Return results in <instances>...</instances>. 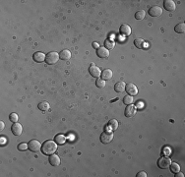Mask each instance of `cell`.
Returning <instances> with one entry per match:
<instances>
[{"label": "cell", "mask_w": 185, "mask_h": 177, "mask_svg": "<svg viewBox=\"0 0 185 177\" xmlns=\"http://www.w3.org/2000/svg\"><path fill=\"white\" fill-rule=\"evenodd\" d=\"M56 150H57V144L55 143V141H51V140L45 141L41 147V152L45 156L53 154L56 152Z\"/></svg>", "instance_id": "cell-1"}, {"label": "cell", "mask_w": 185, "mask_h": 177, "mask_svg": "<svg viewBox=\"0 0 185 177\" xmlns=\"http://www.w3.org/2000/svg\"><path fill=\"white\" fill-rule=\"evenodd\" d=\"M59 58H60L59 53H57V52H55V51H51V52H49V53H47L46 56H45V62L48 65H53L57 62Z\"/></svg>", "instance_id": "cell-2"}, {"label": "cell", "mask_w": 185, "mask_h": 177, "mask_svg": "<svg viewBox=\"0 0 185 177\" xmlns=\"http://www.w3.org/2000/svg\"><path fill=\"white\" fill-rule=\"evenodd\" d=\"M170 163H171V159L168 156H162L158 160V166L160 169H165V168L169 167Z\"/></svg>", "instance_id": "cell-3"}, {"label": "cell", "mask_w": 185, "mask_h": 177, "mask_svg": "<svg viewBox=\"0 0 185 177\" xmlns=\"http://www.w3.org/2000/svg\"><path fill=\"white\" fill-rule=\"evenodd\" d=\"M28 147H29V150L32 152H36L41 148L40 143L38 141V140H32L28 143Z\"/></svg>", "instance_id": "cell-4"}, {"label": "cell", "mask_w": 185, "mask_h": 177, "mask_svg": "<svg viewBox=\"0 0 185 177\" xmlns=\"http://www.w3.org/2000/svg\"><path fill=\"white\" fill-rule=\"evenodd\" d=\"M113 140V134L109 131H104L101 135V142L103 144H108Z\"/></svg>", "instance_id": "cell-5"}, {"label": "cell", "mask_w": 185, "mask_h": 177, "mask_svg": "<svg viewBox=\"0 0 185 177\" xmlns=\"http://www.w3.org/2000/svg\"><path fill=\"white\" fill-rule=\"evenodd\" d=\"M125 91H127L128 95H132V97H135V95L138 93V89H137V87L135 86L134 84H132V83H128V84L126 85Z\"/></svg>", "instance_id": "cell-6"}, {"label": "cell", "mask_w": 185, "mask_h": 177, "mask_svg": "<svg viewBox=\"0 0 185 177\" xmlns=\"http://www.w3.org/2000/svg\"><path fill=\"white\" fill-rule=\"evenodd\" d=\"M149 15L152 17H160L162 15V9L160 6H153L149 9Z\"/></svg>", "instance_id": "cell-7"}, {"label": "cell", "mask_w": 185, "mask_h": 177, "mask_svg": "<svg viewBox=\"0 0 185 177\" xmlns=\"http://www.w3.org/2000/svg\"><path fill=\"white\" fill-rule=\"evenodd\" d=\"M89 73H90L91 76H93V77L99 78V76H101V69H99L97 66H95V65L93 63V64H91L90 68H89Z\"/></svg>", "instance_id": "cell-8"}, {"label": "cell", "mask_w": 185, "mask_h": 177, "mask_svg": "<svg viewBox=\"0 0 185 177\" xmlns=\"http://www.w3.org/2000/svg\"><path fill=\"white\" fill-rule=\"evenodd\" d=\"M131 27H130L129 25H127V24H122V25L120 26V28H119V32H120L122 36H128L131 34Z\"/></svg>", "instance_id": "cell-9"}, {"label": "cell", "mask_w": 185, "mask_h": 177, "mask_svg": "<svg viewBox=\"0 0 185 177\" xmlns=\"http://www.w3.org/2000/svg\"><path fill=\"white\" fill-rule=\"evenodd\" d=\"M97 54L99 58H108V56H109V50L105 48V47L101 46L97 49Z\"/></svg>", "instance_id": "cell-10"}, {"label": "cell", "mask_w": 185, "mask_h": 177, "mask_svg": "<svg viewBox=\"0 0 185 177\" xmlns=\"http://www.w3.org/2000/svg\"><path fill=\"white\" fill-rule=\"evenodd\" d=\"M11 130H12V133L15 135V136H20V135L22 134V132H23V127H22V125L20 123L16 122V123H14L12 125Z\"/></svg>", "instance_id": "cell-11"}, {"label": "cell", "mask_w": 185, "mask_h": 177, "mask_svg": "<svg viewBox=\"0 0 185 177\" xmlns=\"http://www.w3.org/2000/svg\"><path fill=\"white\" fill-rule=\"evenodd\" d=\"M164 7L165 10L169 11V12H172V11L175 10L176 5L174 1H172V0H165L164 2Z\"/></svg>", "instance_id": "cell-12"}, {"label": "cell", "mask_w": 185, "mask_h": 177, "mask_svg": "<svg viewBox=\"0 0 185 177\" xmlns=\"http://www.w3.org/2000/svg\"><path fill=\"white\" fill-rule=\"evenodd\" d=\"M60 162H61V160H60L59 156L57 154H50V156H49V163L52 166H58L60 164Z\"/></svg>", "instance_id": "cell-13"}, {"label": "cell", "mask_w": 185, "mask_h": 177, "mask_svg": "<svg viewBox=\"0 0 185 177\" xmlns=\"http://www.w3.org/2000/svg\"><path fill=\"white\" fill-rule=\"evenodd\" d=\"M136 114V107L132 104L127 105V107L125 109V116L126 117H133Z\"/></svg>", "instance_id": "cell-14"}, {"label": "cell", "mask_w": 185, "mask_h": 177, "mask_svg": "<svg viewBox=\"0 0 185 177\" xmlns=\"http://www.w3.org/2000/svg\"><path fill=\"white\" fill-rule=\"evenodd\" d=\"M45 54L43 53V52H40V51H38L36 52V53L34 54V56H32V58H34V60L36 61V62H43V61H45Z\"/></svg>", "instance_id": "cell-15"}, {"label": "cell", "mask_w": 185, "mask_h": 177, "mask_svg": "<svg viewBox=\"0 0 185 177\" xmlns=\"http://www.w3.org/2000/svg\"><path fill=\"white\" fill-rule=\"evenodd\" d=\"M112 71L110 69H104L103 71H101V77L103 80L104 81H107V80H110L112 78Z\"/></svg>", "instance_id": "cell-16"}, {"label": "cell", "mask_w": 185, "mask_h": 177, "mask_svg": "<svg viewBox=\"0 0 185 177\" xmlns=\"http://www.w3.org/2000/svg\"><path fill=\"white\" fill-rule=\"evenodd\" d=\"M125 86L126 84L124 82H118L115 84L114 86V89L116 93H123L124 91H125Z\"/></svg>", "instance_id": "cell-17"}, {"label": "cell", "mask_w": 185, "mask_h": 177, "mask_svg": "<svg viewBox=\"0 0 185 177\" xmlns=\"http://www.w3.org/2000/svg\"><path fill=\"white\" fill-rule=\"evenodd\" d=\"M106 127L109 129V130H111V131H115L117 128H118V122H117L116 119H112V120H110V121L108 122L107 125H106Z\"/></svg>", "instance_id": "cell-18"}, {"label": "cell", "mask_w": 185, "mask_h": 177, "mask_svg": "<svg viewBox=\"0 0 185 177\" xmlns=\"http://www.w3.org/2000/svg\"><path fill=\"white\" fill-rule=\"evenodd\" d=\"M59 57L62 59V60H69L71 58V52L67 49L62 50L59 53Z\"/></svg>", "instance_id": "cell-19"}, {"label": "cell", "mask_w": 185, "mask_h": 177, "mask_svg": "<svg viewBox=\"0 0 185 177\" xmlns=\"http://www.w3.org/2000/svg\"><path fill=\"white\" fill-rule=\"evenodd\" d=\"M54 141H55V143L57 144V145H63V144H65V142H66V137L62 134L56 135L55 138H54Z\"/></svg>", "instance_id": "cell-20"}, {"label": "cell", "mask_w": 185, "mask_h": 177, "mask_svg": "<svg viewBox=\"0 0 185 177\" xmlns=\"http://www.w3.org/2000/svg\"><path fill=\"white\" fill-rule=\"evenodd\" d=\"M114 46H115V41L113 40V39L107 38L105 41H104V47H105V48H107L108 50L113 49V48H114Z\"/></svg>", "instance_id": "cell-21"}, {"label": "cell", "mask_w": 185, "mask_h": 177, "mask_svg": "<svg viewBox=\"0 0 185 177\" xmlns=\"http://www.w3.org/2000/svg\"><path fill=\"white\" fill-rule=\"evenodd\" d=\"M38 109H40V111H43V112H45V111H47L49 109V103L46 101H41L40 104L38 105Z\"/></svg>", "instance_id": "cell-22"}, {"label": "cell", "mask_w": 185, "mask_h": 177, "mask_svg": "<svg viewBox=\"0 0 185 177\" xmlns=\"http://www.w3.org/2000/svg\"><path fill=\"white\" fill-rule=\"evenodd\" d=\"M134 44L137 48H143L145 46V40L142 38H136L134 40Z\"/></svg>", "instance_id": "cell-23"}, {"label": "cell", "mask_w": 185, "mask_h": 177, "mask_svg": "<svg viewBox=\"0 0 185 177\" xmlns=\"http://www.w3.org/2000/svg\"><path fill=\"white\" fill-rule=\"evenodd\" d=\"M174 30L177 32V34H183V32H185V24L181 23V24L176 25L175 28H174Z\"/></svg>", "instance_id": "cell-24"}, {"label": "cell", "mask_w": 185, "mask_h": 177, "mask_svg": "<svg viewBox=\"0 0 185 177\" xmlns=\"http://www.w3.org/2000/svg\"><path fill=\"white\" fill-rule=\"evenodd\" d=\"M169 168H170V171L173 172V173H177V172L180 171V166L178 163L175 162H171L170 165H169Z\"/></svg>", "instance_id": "cell-25"}, {"label": "cell", "mask_w": 185, "mask_h": 177, "mask_svg": "<svg viewBox=\"0 0 185 177\" xmlns=\"http://www.w3.org/2000/svg\"><path fill=\"white\" fill-rule=\"evenodd\" d=\"M95 86L99 89H103L104 87H105V81L103 80V79H101V78L97 79V81H95Z\"/></svg>", "instance_id": "cell-26"}, {"label": "cell", "mask_w": 185, "mask_h": 177, "mask_svg": "<svg viewBox=\"0 0 185 177\" xmlns=\"http://www.w3.org/2000/svg\"><path fill=\"white\" fill-rule=\"evenodd\" d=\"M123 102L124 104H127V105H130V104H132V102H133V97L132 95H125L123 98Z\"/></svg>", "instance_id": "cell-27"}, {"label": "cell", "mask_w": 185, "mask_h": 177, "mask_svg": "<svg viewBox=\"0 0 185 177\" xmlns=\"http://www.w3.org/2000/svg\"><path fill=\"white\" fill-rule=\"evenodd\" d=\"M145 16H146V12L144 10L138 11V12H136V14H135V18L137 20H143L145 18Z\"/></svg>", "instance_id": "cell-28"}, {"label": "cell", "mask_w": 185, "mask_h": 177, "mask_svg": "<svg viewBox=\"0 0 185 177\" xmlns=\"http://www.w3.org/2000/svg\"><path fill=\"white\" fill-rule=\"evenodd\" d=\"M18 119H19V117H18V115L16 114V113H11V114L9 115V120L11 122H13V123H16L17 121H18Z\"/></svg>", "instance_id": "cell-29"}, {"label": "cell", "mask_w": 185, "mask_h": 177, "mask_svg": "<svg viewBox=\"0 0 185 177\" xmlns=\"http://www.w3.org/2000/svg\"><path fill=\"white\" fill-rule=\"evenodd\" d=\"M27 148H29V147H28V145H27V144H25V143H21V144H19V145H18V150H26Z\"/></svg>", "instance_id": "cell-30"}, {"label": "cell", "mask_w": 185, "mask_h": 177, "mask_svg": "<svg viewBox=\"0 0 185 177\" xmlns=\"http://www.w3.org/2000/svg\"><path fill=\"white\" fill-rule=\"evenodd\" d=\"M137 177H147V173L145 171H140L137 173Z\"/></svg>", "instance_id": "cell-31"}, {"label": "cell", "mask_w": 185, "mask_h": 177, "mask_svg": "<svg viewBox=\"0 0 185 177\" xmlns=\"http://www.w3.org/2000/svg\"><path fill=\"white\" fill-rule=\"evenodd\" d=\"M164 152V154H165V156H168V154H170L171 152H170V150H169L168 148H164V152Z\"/></svg>", "instance_id": "cell-32"}, {"label": "cell", "mask_w": 185, "mask_h": 177, "mask_svg": "<svg viewBox=\"0 0 185 177\" xmlns=\"http://www.w3.org/2000/svg\"><path fill=\"white\" fill-rule=\"evenodd\" d=\"M175 177H184V174L183 173H181V172H177L176 173V175H175Z\"/></svg>", "instance_id": "cell-33"}, {"label": "cell", "mask_w": 185, "mask_h": 177, "mask_svg": "<svg viewBox=\"0 0 185 177\" xmlns=\"http://www.w3.org/2000/svg\"><path fill=\"white\" fill-rule=\"evenodd\" d=\"M4 126H5V125H4V122L3 121H0V130H1V131L3 130Z\"/></svg>", "instance_id": "cell-34"}, {"label": "cell", "mask_w": 185, "mask_h": 177, "mask_svg": "<svg viewBox=\"0 0 185 177\" xmlns=\"http://www.w3.org/2000/svg\"><path fill=\"white\" fill-rule=\"evenodd\" d=\"M93 47H95V48H97H97H99V44H97V42H95V43H93Z\"/></svg>", "instance_id": "cell-35"}, {"label": "cell", "mask_w": 185, "mask_h": 177, "mask_svg": "<svg viewBox=\"0 0 185 177\" xmlns=\"http://www.w3.org/2000/svg\"><path fill=\"white\" fill-rule=\"evenodd\" d=\"M4 142H5V139H4V138H1V145H4Z\"/></svg>", "instance_id": "cell-36"}]
</instances>
